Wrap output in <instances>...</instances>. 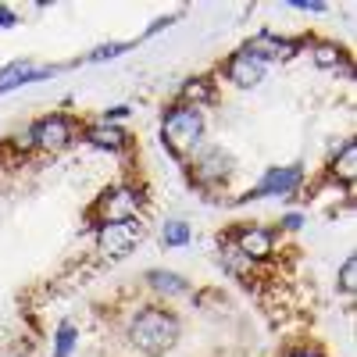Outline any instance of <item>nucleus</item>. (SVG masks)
I'll return each instance as SVG.
<instances>
[{
	"mask_svg": "<svg viewBox=\"0 0 357 357\" xmlns=\"http://www.w3.org/2000/svg\"><path fill=\"white\" fill-rule=\"evenodd\" d=\"M132 343L146 354H165L168 347H175L178 340V321L175 314L161 311V307H146L132 318Z\"/></svg>",
	"mask_w": 357,
	"mask_h": 357,
	"instance_id": "obj_1",
	"label": "nucleus"
},
{
	"mask_svg": "<svg viewBox=\"0 0 357 357\" xmlns=\"http://www.w3.org/2000/svg\"><path fill=\"white\" fill-rule=\"evenodd\" d=\"M161 136H165V146L175 154V158H186L193 146L200 143L204 136V118L193 104H178L165 114L161 122Z\"/></svg>",
	"mask_w": 357,
	"mask_h": 357,
	"instance_id": "obj_2",
	"label": "nucleus"
},
{
	"mask_svg": "<svg viewBox=\"0 0 357 357\" xmlns=\"http://www.w3.org/2000/svg\"><path fill=\"white\" fill-rule=\"evenodd\" d=\"M139 240V225L136 222H104L97 232V243L107 257H126Z\"/></svg>",
	"mask_w": 357,
	"mask_h": 357,
	"instance_id": "obj_3",
	"label": "nucleus"
},
{
	"mask_svg": "<svg viewBox=\"0 0 357 357\" xmlns=\"http://www.w3.org/2000/svg\"><path fill=\"white\" fill-rule=\"evenodd\" d=\"M301 186V168H268L250 197H286Z\"/></svg>",
	"mask_w": 357,
	"mask_h": 357,
	"instance_id": "obj_4",
	"label": "nucleus"
},
{
	"mask_svg": "<svg viewBox=\"0 0 357 357\" xmlns=\"http://www.w3.org/2000/svg\"><path fill=\"white\" fill-rule=\"evenodd\" d=\"M33 136H36L40 146H47V151H61V146L72 143V122L65 114H50L33 129Z\"/></svg>",
	"mask_w": 357,
	"mask_h": 357,
	"instance_id": "obj_5",
	"label": "nucleus"
},
{
	"mask_svg": "<svg viewBox=\"0 0 357 357\" xmlns=\"http://www.w3.org/2000/svg\"><path fill=\"white\" fill-rule=\"evenodd\" d=\"M136 207H139V197L132 190H111L100 200V215H104V222H132Z\"/></svg>",
	"mask_w": 357,
	"mask_h": 357,
	"instance_id": "obj_6",
	"label": "nucleus"
},
{
	"mask_svg": "<svg viewBox=\"0 0 357 357\" xmlns=\"http://www.w3.org/2000/svg\"><path fill=\"white\" fill-rule=\"evenodd\" d=\"M232 172V158L225 154V151H204V158L197 161V168H193V175H197V183H204V186H215V183H222V178Z\"/></svg>",
	"mask_w": 357,
	"mask_h": 357,
	"instance_id": "obj_7",
	"label": "nucleus"
},
{
	"mask_svg": "<svg viewBox=\"0 0 357 357\" xmlns=\"http://www.w3.org/2000/svg\"><path fill=\"white\" fill-rule=\"evenodd\" d=\"M225 75H229L236 86H257V82L264 79V61H257V57H250L247 50H240V54L229 61Z\"/></svg>",
	"mask_w": 357,
	"mask_h": 357,
	"instance_id": "obj_8",
	"label": "nucleus"
},
{
	"mask_svg": "<svg viewBox=\"0 0 357 357\" xmlns=\"http://www.w3.org/2000/svg\"><path fill=\"white\" fill-rule=\"evenodd\" d=\"M240 250L243 257H250V261H261V257H268L272 254V232H264V229H243L240 232Z\"/></svg>",
	"mask_w": 357,
	"mask_h": 357,
	"instance_id": "obj_9",
	"label": "nucleus"
},
{
	"mask_svg": "<svg viewBox=\"0 0 357 357\" xmlns=\"http://www.w3.org/2000/svg\"><path fill=\"white\" fill-rule=\"evenodd\" d=\"M50 72L47 68H33V65H25V61H15L8 65L4 72H0V93H8V89L22 86V82H36V79H47Z\"/></svg>",
	"mask_w": 357,
	"mask_h": 357,
	"instance_id": "obj_10",
	"label": "nucleus"
},
{
	"mask_svg": "<svg viewBox=\"0 0 357 357\" xmlns=\"http://www.w3.org/2000/svg\"><path fill=\"white\" fill-rule=\"evenodd\" d=\"M86 139L100 146V151H122V143H126V132L122 129H114V126H93L86 132Z\"/></svg>",
	"mask_w": 357,
	"mask_h": 357,
	"instance_id": "obj_11",
	"label": "nucleus"
},
{
	"mask_svg": "<svg viewBox=\"0 0 357 357\" xmlns=\"http://www.w3.org/2000/svg\"><path fill=\"white\" fill-rule=\"evenodd\" d=\"M333 175L340 178V183H347V186L357 178V146H354V143H343L340 158L333 161Z\"/></svg>",
	"mask_w": 357,
	"mask_h": 357,
	"instance_id": "obj_12",
	"label": "nucleus"
},
{
	"mask_svg": "<svg viewBox=\"0 0 357 357\" xmlns=\"http://www.w3.org/2000/svg\"><path fill=\"white\" fill-rule=\"evenodd\" d=\"M151 286H154V289H161V293H168V296L186 293V282L178 279L175 272H151Z\"/></svg>",
	"mask_w": 357,
	"mask_h": 357,
	"instance_id": "obj_13",
	"label": "nucleus"
},
{
	"mask_svg": "<svg viewBox=\"0 0 357 357\" xmlns=\"http://www.w3.org/2000/svg\"><path fill=\"white\" fill-rule=\"evenodd\" d=\"M161 240H165V247H183V243H190V225H186V222H168L165 232H161Z\"/></svg>",
	"mask_w": 357,
	"mask_h": 357,
	"instance_id": "obj_14",
	"label": "nucleus"
},
{
	"mask_svg": "<svg viewBox=\"0 0 357 357\" xmlns=\"http://www.w3.org/2000/svg\"><path fill=\"white\" fill-rule=\"evenodd\" d=\"M343 61V54L333 47V43H321L318 50H314V65H321V68H336Z\"/></svg>",
	"mask_w": 357,
	"mask_h": 357,
	"instance_id": "obj_15",
	"label": "nucleus"
},
{
	"mask_svg": "<svg viewBox=\"0 0 357 357\" xmlns=\"http://www.w3.org/2000/svg\"><path fill=\"white\" fill-rule=\"evenodd\" d=\"M183 93H186V97L193 100V107H197V104H204V100H211V86H207L204 79H193V82L183 86Z\"/></svg>",
	"mask_w": 357,
	"mask_h": 357,
	"instance_id": "obj_16",
	"label": "nucleus"
},
{
	"mask_svg": "<svg viewBox=\"0 0 357 357\" xmlns=\"http://www.w3.org/2000/svg\"><path fill=\"white\" fill-rule=\"evenodd\" d=\"M72 343H75V329H72V325L65 321L61 329H57V354H54V357H68Z\"/></svg>",
	"mask_w": 357,
	"mask_h": 357,
	"instance_id": "obj_17",
	"label": "nucleus"
},
{
	"mask_svg": "<svg viewBox=\"0 0 357 357\" xmlns=\"http://www.w3.org/2000/svg\"><path fill=\"white\" fill-rule=\"evenodd\" d=\"M340 286H343L347 293H354V286H357V261H354V257L343 264V272H340Z\"/></svg>",
	"mask_w": 357,
	"mask_h": 357,
	"instance_id": "obj_18",
	"label": "nucleus"
},
{
	"mask_svg": "<svg viewBox=\"0 0 357 357\" xmlns=\"http://www.w3.org/2000/svg\"><path fill=\"white\" fill-rule=\"evenodd\" d=\"M122 50H126V47H100V50L93 54V61H104V57H118Z\"/></svg>",
	"mask_w": 357,
	"mask_h": 357,
	"instance_id": "obj_19",
	"label": "nucleus"
},
{
	"mask_svg": "<svg viewBox=\"0 0 357 357\" xmlns=\"http://www.w3.org/2000/svg\"><path fill=\"white\" fill-rule=\"evenodd\" d=\"M293 8H301V11H325V4H321V0H296Z\"/></svg>",
	"mask_w": 357,
	"mask_h": 357,
	"instance_id": "obj_20",
	"label": "nucleus"
},
{
	"mask_svg": "<svg viewBox=\"0 0 357 357\" xmlns=\"http://www.w3.org/2000/svg\"><path fill=\"white\" fill-rule=\"evenodd\" d=\"M8 25H15V15L8 8H0V29H8Z\"/></svg>",
	"mask_w": 357,
	"mask_h": 357,
	"instance_id": "obj_21",
	"label": "nucleus"
},
{
	"mask_svg": "<svg viewBox=\"0 0 357 357\" xmlns=\"http://www.w3.org/2000/svg\"><path fill=\"white\" fill-rule=\"evenodd\" d=\"M282 222H286L289 229H301V225H304V218H301V215H286Z\"/></svg>",
	"mask_w": 357,
	"mask_h": 357,
	"instance_id": "obj_22",
	"label": "nucleus"
},
{
	"mask_svg": "<svg viewBox=\"0 0 357 357\" xmlns=\"http://www.w3.org/2000/svg\"><path fill=\"white\" fill-rule=\"evenodd\" d=\"M293 357H314V354H293Z\"/></svg>",
	"mask_w": 357,
	"mask_h": 357,
	"instance_id": "obj_23",
	"label": "nucleus"
},
{
	"mask_svg": "<svg viewBox=\"0 0 357 357\" xmlns=\"http://www.w3.org/2000/svg\"><path fill=\"white\" fill-rule=\"evenodd\" d=\"M4 357H18V354H4Z\"/></svg>",
	"mask_w": 357,
	"mask_h": 357,
	"instance_id": "obj_24",
	"label": "nucleus"
}]
</instances>
